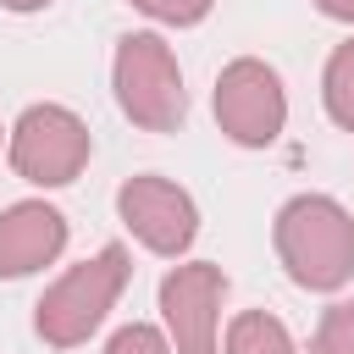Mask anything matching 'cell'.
<instances>
[{
    "label": "cell",
    "mask_w": 354,
    "mask_h": 354,
    "mask_svg": "<svg viewBox=\"0 0 354 354\" xmlns=\"http://www.w3.org/2000/svg\"><path fill=\"white\" fill-rule=\"evenodd\" d=\"M271 243L282 271L310 293H337L354 277V216L332 194H293L271 221Z\"/></svg>",
    "instance_id": "obj_1"
},
{
    "label": "cell",
    "mask_w": 354,
    "mask_h": 354,
    "mask_svg": "<svg viewBox=\"0 0 354 354\" xmlns=\"http://www.w3.org/2000/svg\"><path fill=\"white\" fill-rule=\"evenodd\" d=\"M127 249L122 243H105L94 260L72 266L66 277H55L44 288V299L33 304V332L50 343V348H77L100 332V321L111 315L116 293L127 288Z\"/></svg>",
    "instance_id": "obj_2"
},
{
    "label": "cell",
    "mask_w": 354,
    "mask_h": 354,
    "mask_svg": "<svg viewBox=\"0 0 354 354\" xmlns=\"http://www.w3.org/2000/svg\"><path fill=\"white\" fill-rule=\"evenodd\" d=\"M111 88H116L122 116L133 127H144V133H177L183 116H188L183 72H177V55H171V44L160 33H127L116 44Z\"/></svg>",
    "instance_id": "obj_3"
},
{
    "label": "cell",
    "mask_w": 354,
    "mask_h": 354,
    "mask_svg": "<svg viewBox=\"0 0 354 354\" xmlns=\"http://www.w3.org/2000/svg\"><path fill=\"white\" fill-rule=\"evenodd\" d=\"M88 149H94V138H88L83 116L66 111V105H28L11 127V138H6L11 171L33 188L77 183V171L88 166Z\"/></svg>",
    "instance_id": "obj_4"
},
{
    "label": "cell",
    "mask_w": 354,
    "mask_h": 354,
    "mask_svg": "<svg viewBox=\"0 0 354 354\" xmlns=\"http://www.w3.org/2000/svg\"><path fill=\"white\" fill-rule=\"evenodd\" d=\"M216 122L232 144L243 149H266L282 138L288 127V94H282V77L254 61V55H238L221 66L216 77Z\"/></svg>",
    "instance_id": "obj_5"
},
{
    "label": "cell",
    "mask_w": 354,
    "mask_h": 354,
    "mask_svg": "<svg viewBox=\"0 0 354 354\" xmlns=\"http://www.w3.org/2000/svg\"><path fill=\"white\" fill-rule=\"evenodd\" d=\"M221 299L227 271L210 260H188L160 277V321L171 354H221Z\"/></svg>",
    "instance_id": "obj_6"
},
{
    "label": "cell",
    "mask_w": 354,
    "mask_h": 354,
    "mask_svg": "<svg viewBox=\"0 0 354 354\" xmlns=\"http://www.w3.org/2000/svg\"><path fill=\"white\" fill-rule=\"evenodd\" d=\"M116 216L149 254H166V260H177L199 232L194 199L166 177H127L116 188Z\"/></svg>",
    "instance_id": "obj_7"
},
{
    "label": "cell",
    "mask_w": 354,
    "mask_h": 354,
    "mask_svg": "<svg viewBox=\"0 0 354 354\" xmlns=\"http://www.w3.org/2000/svg\"><path fill=\"white\" fill-rule=\"evenodd\" d=\"M66 249V216L44 199H17L0 210V277H33Z\"/></svg>",
    "instance_id": "obj_8"
},
{
    "label": "cell",
    "mask_w": 354,
    "mask_h": 354,
    "mask_svg": "<svg viewBox=\"0 0 354 354\" xmlns=\"http://www.w3.org/2000/svg\"><path fill=\"white\" fill-rule=\"evenodd\" d=\"M221 354H299V348H293V337H288V326H282L277 315H266V310H238V315L227 321Z\"/></svg>",
    "instance_id": "obj_9"
},
{
    "label": "cell",
    "mask_w": 354,
    "mask_h": 354,
    "mask_svg": "<svg viewBox=\"0 0 354 354\" xmlns=\"http://www.w3.org/2000/svg\"><path fill=\"white\" fill-rule=\"evenodd\" d=\"M321 105L326 116L354 133V39H343L332 55H326V72H321Z\"/></svg>",
    "instance_id": "obj_10"
},
{
    "label": "cell",
    "mask_w": 354,
    "mask_h": 354,
    "mask_svg": "<svg viewBox=\"0 0 354 354\" xmlns=\"http://www.w3.org/2000/svg\"><path fill=\"white\" fill-rule=\"evenodd\" d=\"M310 354H354V299H343V304H332L321 315Z\"/></svg>",
    "instance_id": "obj_11"
},
{
    "label": "cell",
    "mask_w": 354,
    "mask_h": 354,
    "mask_svg": "<svg viewBox=\"0 0 354 354\" xmlns=\"http://www.w3.org/2000/svg\"><path fill=\"white\" fill-rule=\"evenodd\" d=\"M105 354H171V337H166L160 326H144V321H133V326L111 332Z\"/></svg>",
    "instance_id": "obj_12"
},
{
    "label": "cell",
    "mask_w": 354,
    "mask_h": 354,
    "mask_svg": "<svg viewBox=\"0 0 354 354\" xmlns=\"http://www.w3.org/2000/svg\"><path fill=\"white\" fill-rule=\"evenodd\" d=\"M144 17H155V22H171V28H194V22H205L210 17V6L216 0H133Z\"/></svg>",
    "instance_id": "obj_13"
},
{
    "label": "cell",
    "mask_w": 354,
    "mask_h": 354,
    "mask_svg": "<svg viewBox=\"0 0 354 354\" xmlns=\"http://www.w3.org/2000/svg\"><path fill=\"white\" fill-rule=\"evenodd\" d=\"M315 6H321L332 22H354V0H315Z\"/></svg>",
    "instance_id": "obj_14"
},
{
    "label": "cell",
    "mask_w": 354,
    "mask_h": 354,
    "mask_svg": "<svg viewBox=\"0 0 354 354\" xmlns=\"http://www.w3.org/2000/svg\"><path fill=\"white\" fill-rule=\"evenodd\" d=\"M0 6H6V11H44L50 0H0Z\"/></svg>",
    "instance_id": "obj_15"
}]
</instances>
